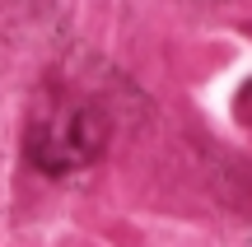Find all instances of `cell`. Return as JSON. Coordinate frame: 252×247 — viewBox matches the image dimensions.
Listing matches in <instances>:
<instances>
[{
	"mask_svg": "<svg viewBox=\"0 0 252 247\" xmlns=\"http://www.w3.org/2000/svg\"><path fill=\"white\" fill-rule=\"evenodd\" d=\"M103 140H108V126L94 108H65L28 131V159L52 177L80 173L103 154Z\"/></svg>",
	"mask_w": 252,
	"mask_h": 247,
	"instance_id": "obj_1",
	"label": "cell"
},
{
	"mask_svg": "<svg viewBox=\"0 0 252 247\" xmlns=\"http://www.w3.org/2000/svg\"><path fill=\"white\" fill-rule=\"evenodd\" d=\"M248 103H252V84H248Z\"/></svg>",
	"mask_w": 252,
	"mask_h": 247,
	"instance_id": "obj_2",
	"label": "cell"
}]
</instances>
